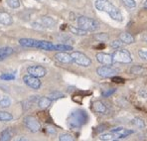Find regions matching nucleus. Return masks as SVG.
<instances>
[{
  "label": "nucleus",
  "instance_id": "f257e3e1",
  "mask_svg": "<svg viewBox=\"0 0 147 141\" xmlns=\"http://www.w3.org/2000/svg\"><path fill=\"white\" fill-rule=\"evenodd\" d=\"M94 5H96V8L98 11H103L107 13L113 20L118 21V22H121L123 20L121 12L109 0H96Z\"/></svg>",
  "mask_w": 147,
  "mask_h": 141
},
{
  "label": "nucleus",
  "instance_id": "f03ea898",
  "mask_svg": "<svg viewBox=\"0 0 147 141\" xmlns=\"http://www.w3.org/2000/svg\"><path fill=\"white\" fill-rule=\"evenodd\" d=\"M88 120V113L84 109H77L73 111L69 115L67 123L71 129H78L81 128L83 125H85Z\"/></svg>",
  "mask_w": 147,
  "mask_h": 141
},
{
  "label": "nucleus",
  "instance_id": "7ed1b4c3",
  "mask_svg": "<svg viewBox=\"0 0 147 141\" xmlns=\"http://www.w3.org/2000/svg\"><path fill=\"white\" fill-rule=\"evenodd\" d=\"M78 25L88 32H94L99 29V23L98 21L86 16H80L78 18Z\"/></svg>",
  "mask_w": 147,
  "mask_h": 141
},
{
  "label": "nucleus",
  "instance_id": "20e7f679",
  "mask_svg": "<svg viewBox=\"0 0 147 141\" xmlns=\"http://www.w3.org/2000/svg\"><path fill=\"white\" fill-rule=\"evenodd\" d=\"M113 63H121V64H130L132 62L131 54L123 49H118L112 53Z\"/></svg>",
  "mask_w": 147,
  "mask_h": 141
},
{
  "label": "nucleus",
  "instance_id": "39448f33",
  "mask_svg": "<svg viewBox=\"0 0 147 141\" xmlns=\"http://www.w3.org/2000/svg\"><path fill=\"white\" fill-rule=\"evenodd\" d=\"M72 58L74 60V63H76L77 65L81 67H85V68H88L92 65V60L86 55V54L82 53V52H73L72 54Z\"/></svg>",
  "mask_w": 147,
  "mask_h": 141
},
{
  "label": "nucleus",
  "instance_id": "423d86ee",
  "mask_svg": "<svg viewBox=\"0 0 147 141\" xmlns=\"http://www.w3.org/2000/svg\"><path fill=\"white\" fill-rule=\"evenodd\" d=\"M45 43H46V41H40V40H35V39H29V38H22L19 40V44L21 46L28 47V48H37V49H41V50H44Z\"/></svg>",
  "mask_w": 147,
  "mask_h": 141
},
{
  "label": "nucleus",
  "instance_id": "0eeeda50",
  "mask_svg": "<svg viewBox=\"0 0 147 141\" xmlns=\"http://www.w3.org/2000/svg\"><path fill=\"white\" fill-rule=\"evenodd\" d=\"M24 124L31 132H38L41 129V124L34 116L28 115L24 117Z\"/></svg>",
  "mask_w": 147,
  "mask_h": 141
},
{
  "label": "nucleus",
  "instance_id": "6e6552de",
  "mask_svg": "<svg viewBox=\"0 0 147 141\" xmlns=\"http://www.w3.org/2000/svg\"><path fill=\"white\" fill-rule=\"evenodd\" d=\"M23 82H24L29 88H33V90H39V88H41V86H42L39 78L34 77V76L29 75V74L25 75L24 77H23Z\"/></svg>",
  "mask_w": 147,
  "mask_h": 141
},
{
  "label": "nucleus",
  "instance_id": "1a4fd4ad",
  "mask_svg": "<svg viewBox=\"0 0 147 141\" xmlns=\"http://www.w3.org/2000/svg\"><path fill=\"white\" fill-rule=\"evenodd\" d=\"M96 74L101 78H112L116 76L117 70L114 68H111L109 66H102L96 69Z\"/></svg>",
  "mask_w": 147,
  "mask_h": 141
},
{
  "label": "nucleus",
  "instance_id": "9d476101",
  "mask_svg": "<svg viewBox=\"0 0 147 141\" xmlns=\"http://www.w3.org/2000/svg\"><path fill=\"white\" fill-rule=\"evenodd\" d=\"M27 73L37 78H42L46 75L47 71L42 66H31L27 68Z\"/></svg>",
  "mask_w": 147,
  "mask_h": 141
},
{
  "label": "nucleus",
  "instance_id": "9b49d317",
  "mask_svg": "<svg viewBox=\"0 0 147 141\" xmlns=\"http://www.w3.org/2000/svg\"><path fill=\"white\" fill-rule=\"evenodd\" d=\"M55 59L56 61L63 64H72L74 63V60L72 58L71 54H68L67 52H59L55 55Z\"/></svg>",
  "mask_w": 147,
  "mask_h": 141
},
{
  "label": "nucleus",
  "instance_id": "f8f14e48",
  "mask_svg": "<svg viewBox=\"0 0 147 141\" xmlns=\"http://www.w3.org/2000/svg\"><path fill=\"white\" fill-rule=\"evenodd\" d=\"M111 133L114 134L115 138H124L133 133V130L124 128V127H116L111 130Z\"/></svg>",
  "mask_w": 147,
  "mask_h": 141
},
{
  "label": "nucleus",
  "instance_id": "ddd939ff",
  "mask_svg": "<svg viewBox=\"0 0 147 141\" xmlns=\"http://www.w3.org/2000/svg\"><path fill=\"white\" fill-rule=\"evenodd\" d=\"M96 60L99 64H102V65H107V66H109L113 63V60H112V55H109V54L107 53H98L96 56Z\"/></svg>",
  "mask_w": 147,
  "mask_h": 141
},
{
  "label": "nucleus",
  "instance_id": "4468645a",
  "mask_svg": "<svg viewBox=\"0 0 147 141\" xmlns=\"http://www.w3.org/2000/svg\"><path fill=\"white\" fill-rule=\"evenodd\" d=\"M41 25L45 28H54L56 26V20L50 16H43L41 18Z\"/></svg>",
  "mask_w": 147,
  "mask_h": 141
},
{
  "label": "nucleus",
  "instance_id": "2eb2a0df",
  "mask_svg": "<svg viewBox=\"0 0 147 141\" xmlns=\"http://www.w3.org/2000/svg\"><path fill=\"white\" fill-rule=\"evenodd\" d=\"M0 23L3 24L5 26H10L13 23V18L12 16L7 12L0 11Z\"/></svg>",
  "mask_w": 147,
  "mask_h": 141
},
{
  "label": "nucleus",
  "instance_id": "dca6fc26",
  "mask_svg": "<svg viewBox=\"0 0 147 141\" xmlns=\"http://www.w3.org/2000/svg\"><path fill=\"white\" fill-rule=\"evenodd\" d=\"M92 108L96 112L98 113H105L107 112V106H105V103L100 101H96L92 103Z\"/></svg>",
  "mask_w": 147,
  "mask_h": 141
},
{
  "label": "nucleus",
  "instance_id": "f3484780",
  "mask_svg": "<svg viewBox=\"0 0 147 141\" xmlns=\"http://www.w3.org/2000/svg\"><path fill=\"white\" fill-rule=\"evenodd\" d=\"M14 53V50L11 47H2L0 48V61L5 60L7 57Z\"/></svg>",
  "mask_w": 147,
  "mask_h": 141
},
{
  "label": "nucleus",
  "instance_id": "a211bd4d",
  "mask_svg": "<svg viewBox=\"0 0 147 141\" xmlns=\"http://www.w3.org/2000/svg\"><path fill=\"white\" fill-rule=\"evenodd\" d=\"M119 39L123 42V44H126V45L132 44V43H134V41H135L134 37L129 33H121L119 35Z\"/></svg>",
  "mask_w": 147,
  "mask_h": 141
},
{
  "label": "nucleus",
  "instance_id": "6ab92c4d",
  "mask_svg": "<svg viewBox=\"0 0 147 141\" xmlns=\"http://www.w3.org/2000/svg\"><path fill=\"white\" fill-rule=\"evenodd\" d=\"M13 131L11 128H6L0 134V141H10L12 139Z\"/></svg>",
  "mask_w": 147,
  "mask_h": 141
},
{
  "label": "nucleus",
  "instance_id": "aec40b11",
  "mask_svg": "<svg viewBox=\"0 0 147 141\" xmlns=\"http://www.w3.org/2000/svg\"><path fill=\"white\" fill-rule=\"evenodd\" d=\"M52 103V99H50L49 97H40L38 101V106L41 109H46L48 108L50 105Z\"/></svg>",
  "mask_w": 147,
  "mask_h": 141
},
{
  "label": "nucleus",
  "instance_id": "412c9836",
  "mask_svg": "<svg viewBox=\"0 0 147 141\" xmlns=\"http://www.w3.org/2000/svg\"><path fill=\"white\" fill-rule=\"evenodd\" d=\"M70 31L72 32L73 34L77 36H86L88 35V31L82 29L80 27H74V26H70Z\"/></svg>",
  "mask_w": 147,
  "mask_h": 141
},
{
  "label": "nucleus",
  "instance_id": "4be33fe9",
  "mask_svg": "<svg viewBox=\"0 0 147 141\" xmlns=\"http://www.w3.org/2000/svg\"><path fill=\"white\" fill-rule=\"evenodd\" d=\"M12 119H13V115L10 112L0 111V121H2V122H7V121H11Z\"/></svg>",
  "mask_w": 147,
  "mask_h": 141
},
{
  "label": "nucleus",
  "instance_id": "5701e85b",
  "mask_svg": "<svg viewBox=\"0 0 147 141\" xmlns=\"http://www.w3.org/2000/svg\"><path fill=\"white\" fill-rule=\"evenodd\" d=\"M11 105V99H10L9 96L7 95H4L0 98V107H3V108H6V107H9Z\"/></svg>",
  "mask_w": 147,
  "mask_h": 141
},
{
  "label": "nucleus",
  "instance_id": "b1692460",
  "mask_svg": "<svg viewBox=\"0 0 147 141\" xmlns=\"http://www.w3.org/2000/svg\"><path fill=\"white\" fill-rule=\"evenodd\" d=\"M73 47L70 45L66 44H57L55 45V51H60V52H67V51H72Z\"/></svg>",
  "mask_w": 147,
  "mask_h": 141
},
{
  "label": "nucleus",
  "instance_id": "393cba45",
  "mask_svg": "<svg viewBox=\"0 0 147 141\" xmlns=\"http://www.w3.org/2000/svg\"><path fill=\"white\" fill-rule=\"evenodd\" d=\"M99 139L102 141H112L115 139V136L113 133H103L99 136Z\"/></svg>",
  "mask_w": 147,
  "mask_h": 141
},
{
  "label": "nucleus",
  "instance_id": "a878e982",
  "mask_svg": "<svg viewBox=\"0 0 147 141\" xmlns=\"http://www.w3.org/2000/svg\"><path fill=\"white\" fill-rule=\"evenodd\" d=\"M59 141H76V139L72 134L63 133L59 136Z\"/></svg>",
  "mask_w": 147,
  "mask_h": 141
},
{
  "label": "nucleus",
  "instance_id": "bb28decb",
  "mask_svg": "<svg viewBox=\"0 0 147 141\" xmlns=\"http://www.w3.org/2000/svg\"><path fill=\"white\" fill-rule=\"evenodd\" d=\"M132 123H133V125H135L136 127H139V128H144V127H145V122H144V120L139 117H135L132 120Z\"/></svg>",
  "mask_w": 147,
  "mask_h": 141
},
{
  "label": "nucleus",
  "instance_id": "cd10ccee",
  "mask_svg": "<svg viewBox=\"0 0 147 141\" xmlns=\"http://www.w3.org/2000/svg\"><path fill=\"white\" fill-rule=\"evenodd\" d=\"M48 97L50 99H52V101H56V99L64 97V94H62V92H53L48 94Z\"/></svg>",
  "mask_w": 147,
  "mask_h": 141
},
{
  "label": "nucleus",
  "instance_id": "c85d7f7f",
  "mask_svg": "<svg viewBox=\"0 0 147 141\" xmlns=\"http://www.w3.org/2000/svg\"><path fill=\"white\" fill-rule=\"evenodd\" d=\"M94 38L96 39L99 42H105V41H107L109 40V34L107 33H98L94 36Z\"/></svg>",
  "mask_w": 147,
  "mask_h": 141
},
{
  "label": "nucleus",
  "instance_id": "c756f323",
  "mask_svg": "<svg viewBox=\"0 0 147 141\" xmlns=\"http://www.w3.org/2000/svg\"><path fill=\"white\" fill-rule=\"evenodd\" d=\"M123 46V42L121 40H113L111 43H110V47L112 48V49H120Z\"/></svg>",
  "mask_w": 147,
  "mask_h": 141
},
{
  "label": "nucleus",
  "instance_id": "7c9ffc66",
  "mask_svg": "<svg viewBox=\"0 0 147 141\" xmlns=\"http://www.w3.org/2000/svg\"><path fill=\"white\" fill-rule=\"evenodd\" d=\"M143 72H144V69L139 66H133L132 68L130 69V73L134 74V75H140V74H142Z\"/></svg>",
  "mask_w": 147,
  "mask_h": 141
},
{
  "label": "nucleus",
  "instance_id": "2f4dec72",
  "mask_svg": "<svg viewBox=\"0 0 147 141\" xmlns=\"http://www.w3.org/2000/svg\"><path fill=\"white\" fill-rule=\"evenodd\" d=\"M8 6H10L13 9H16L20 6V1L19 0H6Z\"/></svg>",
  "mask_w": 147,
  "mask_h": 141
},
{
  "label": "nucleus",
  "instance_id": "473e14b6",
  "mask_svg": "<svg viewBox=\"0 0 147 141\" xmlns=\"http://www.w3.org/2000/svg\"><path fill=\"white\" fill-rule=\"evenodd\" d=\"M0 79L3 81H13L15 79V75L14 74H3L0 76Z\"/></svg>",
  "mask_w": 147,
  "mask_h": 141
},
{
  "label": "nucleus",
  "instance_id": "72a5a7b5",
  "mask_svg": "<svg viewBox=\"0 0 147 141\" xmlns=\"http://www.w3.org/2000/svg\"><path fill=\"white\" fill-rule=\"evenodd\" d=\"M123 4L128 8H135L136 3L134 0H122Z\"/></svg>",
  "mask_w": 147,
  "mask_h": 141
},
{
  "label": "nucleus",
  "instance_id": "f704fd0d",
  "mask_svg": "<svg viewBox=\"0 0 147 141\" xmlns=\"http://www.w3.org/2000/svg\"><path fill=\"white\" fill-rule=\"evenodd\" d=\"M114 92H115V88H110V90H107L102 92V96H105V97L110 96V95L113 94Z\"/></svg>",
  "mask_w": 147,
  "mask_h": 141
},
{
  "label": "nucleus",
  "instance_id": "c9c22d12",
  "mask_svg": "<svg viewBox=\"0 0 147 141\" xmlns=\"http://www.w3.org/2000/svg\"><path fill=\"white\" fill-rule=\"evenodd\" d=\"M111 81L113 82H116V84H123L124 82V80L120 77H117V76H114V77L111 78Z\"/></svg>",
  "mask_w": 147,
  "mask_h": 141
},
{
  "label": "nucleus",
  "instance_id": "e433bc0d",
  "mask_svg": "<svg viewBox=\"0 0 147 141\" xmlns=\"http://www.w3.org/2000/svg\"><path fill=\"white\" fill-rule=\"evenodd\" d=\"M138 54H139V57L141 58L142 60L144 61H147V51H139L138 52Z\"/></svg>",
  "mask_w": 147,
  "mask_h": 141
},
{
  "label": "nucleus",
  "instance_id": "4c0bfd02",
  "mask_svg": "<svg viewBox=\"0 0 147 141\" xmlns=\"http://www.w3.org/2000/svg\"><path fill=\"white\" fill-rule=\"evenodd\" d=\"M47 132L50 134H56V129L54 128V127H52V126H47Z\"/></svg>",
  "mask_w": 147,
  "mask_h": 141
},
{
  "label": "nucleus",
  "instance_id": "58836bf2",
  "mask_svg": "<svg viewBox=\"0 0 147 141\" xmlns=\"http://www.w3.org/2000/svg\"><path fill=\"white\" fill-rule=\"evenodd\" d=\"M14 141H30V140L28 139L27 137H24V136H19V137H17Z\"/></svg>",
  "mask_w": 147,
  "mask_h": 141
},
{
  "label": "nucleus",
  "instance_id": "ea45409f",
  "mask_svg": "<svg viewBox=\"0 0 147 141\" xmlns=\"http://www.w3.org/2000/svg\"><path fill=\"white\" fill-rule=\"evenodd\" d=\"M143 6H144V8H147V0H145V1H144Z\"/></svg>",
  "mask_w": 147,
  "mask_h": 141
},
{
  "label": "nucleus",
  "instance_id": "a19ab883",
  "mask_svg": "<svg viewBox=\"0 0 147 141\" xmlns=\"http://www.w3.org/2000/svg\"><path fill=\"white\" fill-rule=\"evenodd\" d=\"M143 41H145V42H147V35L143 36Z\"/></svg>",
  "mask_w": 147,
  "mask_h": 141
},
{
  "label": "nucleus",
  "instance_id": "79ce46f5",
  "mask_svg": "<svg viewBox=\"0 0 147 141\" xmlns=\"http://www.w3.org/2000/svg\"><path fill=\"white\" fill-rule=\"evenodd\" d=\"M36 1H41V0H36Z\"/></svg>",
  "mask_w": 147,
  "mask_h": 141
}]
</instances>
